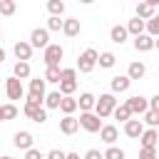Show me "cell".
<instances>
[{"label": "cell", "mask_w": 159, "mask_h": 159, "mask_svg": "<svg viewBox=\"0 0 159 159\" xmlns=\"http://www.w3.org/2000/svg\"><path fill=\"white\" fill-rule=\"evenodd\" d=\"M30 45H32V50H35V47L47 50V47H50V30H47V27H35V30L30 32Z\"/></svg>", "instance_id": "4"}, {"label": "cell", "mask_w": 159, "mask_h": 159, "mask_svg": "<svg viewBox=\"0 0 159 159\" xmlns=\"http://www.w3.org/2000/svg\"><path fill=\"white\" fill-rule=\"evenodd\" d=\"M124 104L129 107L132 117H134V114H147V112H149V99H147V97H142V94H132Z\"/></svg>", "instance_id": "6"}, {"label": "cell", "mask_w": 159, "mask_h": 159, "mask_svg": "<svg viewBox=\"0 0 159 159\" xmlns=\"http://www.w3.org/2000/svg\"><path fill=\"white\" fill-rule=\"evenodd\" d=\"M12 77H17V80H27V77H30V62H15V67H12Z\"/></svg>", "instance_id": "24"}, {"label": "cell", "mask_w": 159, "mask_h": 159, "mask_svg": "<svg viewBox=\"0 0 159 159\" xmlns=\"http://www.w3.org/2000/svg\"><path fill=\"white\" fill-rule=\"evenodd\" d=\"M139 139H142V149H157V144H159V132H157V129H144V134H142Z\"/></svg>", "instance_id": "13"}, {"label": "cell", "mask_w": 159, "mask_h": 159, "mask_svg": "<svg viewBox=\"0 0 159 159\" xmlns=\"http://www.w3.org/2000/svg\"><path fill=\"white\" fill-rule=\"evenodd\" d=\"M114 62H117V57L112 55V52H99V67H104V70H109V67H114Z\"/></svg>", "instance_id": "30"}, {"label": "cell", "mask_w": 159, "mask_h": 159, "mask_svg": "<svg viewBox=\"0 0 159 159\" xmlns=\"http://www.w3.org/2000/svg\"><path fill=\"white\" fill-rule=\"evenodd\" d=\"M139 159H157V149H139Z\"/></svg>", "instance_id": "39"}, {"label": "cell", "mask_w": 159, "mask_h": 159, "mask_svg": "<svg viewBox=\"0 0 159 159\" xmlns=\"http://www.w3.org/2000/svg\"><path fill=\"white\" fill-rule=\"evenodd\" d=\"M114 119H119V122H129L132 119V112H129V107L127 104H117V109H114Z\"/></svg>", "instance_id": "28"}, {"label": "cell", "mask_w": 159, "mask_h": 159, "mask_svg": "<svg viewBox=\"0 0 159 159\" xmlns=\"http://www.w3.org/2000/svg\"><path fill=\"white\" fill-rule=\"evenodd\" d=\"M12 52H15L17 62H27V60L32 57V45H30V42H25V40H20V42H15Z\"/></svg>", "instance_id": "9"}, {"label": "cell", "mask_w": 159, "mask_h": 159, "mask_svg": "<svg viewBox=\"0 0 159 159\" xmlns=\"http://www.w3.org/2000/svg\"><path fill=\"white\" fill-rule=\"evenodd\" d=\"M99 62V52L94 50V47H87L80 57H77V70L82 72V75H87V72H92L94 70V65Z\"/></svg>", "instance_id": "2"}, {"label": "cell", "mask_w": 159, "mask_h": 159, "mask_svg": "<svg viewBox=\"0 0 159 159\" xmlns=\"http://www.w3.org/2000/svg\"><path fill=\"white\" fill-rule=\"evenodd\" d=\"M62 27H65V20L50 15V20H47V30H50V32H57V30H62Z\"/></svg>", "instance_id": "35"}, {"label": "cell", "mask_w": 159, "mask_h": 159, "mask_svg": "<svg viewBox=\"0 0 159 159\" xmlns=\"http://www.w3.org/2000/svg\"><path fill=\"white\" fill-rule=\"evenodd\" d=\"M80 30H82V27H80V20H77V17H70V20H65V27H62V32H65L67 37H77V35H80Z\"/></svg>", "instance_id": "22"}, {"label": "cell", "mask_w": 159, "mask_h": 159, "mask_svg": "<svg viewBox=\"0 0 159 159\" xmlns=\"http://www.w3.org/2000/svg\"><path fill=\"white\" fill-rule=\"evenodd\" d=\"M114 109H117V99H114V94H112V92L99 94V99H97V104H94V114H97L99 119H104V117L114 114Z\"/></svg>", "instance_id": "1"}, {"label": "cell", "mask_w": 159, "mask_h": 159, "mask_svg": "<svg viewBox=\"0 0 159 159\" xmlns=\"http://www.w3.org/2000/svg\"><path fill=\"white\" fill-rule=\"evenodd\" d=\"M17 117V107L10 102V104H0V122H10Z\"/></svg>", "instance_id": "23"}, {"label": "cell", "mask_w": 159, "mask_h": 159, "mask_svg": "<svg viewBox=\"0 0 159 159\" xmlns=\"http://www.w3.org/2000/svg\"><path fill=\"white\" fill-rule=\"evenodd\" d=\"M25 159H45V154H42L40 149H35V147H32V149H27V152H25Z\"/></svg>", "instance_id": "37"}, {"label": "cell", "mask_w": 159, "mask_h": 159, "mask_svg": "<svg viewBox=\"0 0 159 159\" xmlns=\"http://www.w3.org/2000/svg\"><path fill=\"white\" fill-rule=\"evenodd\" d=\"M60 102H62L60 89H57V92H50V94L45 97V107H47V109H60Z\"/></svg>", "instance_id": "27"}, {"label": "cell", "mask_w": 159, "mask_h": 159, "mask_svg": "<svg viewBox=\"0 0 159 159\" xmlns=\"http://www.w3.org/2000/svg\"><path fill=\"white\" fill-rule=\"evenodd\" d=\"M47 10H50L52 17H60V15L65 12V2H62V0H50V2H47Z\"/></svg>", "instance_id": "29"}, {"label": "cell", "mask_w": 159, "mask_h": 159, "mask_svg": "<svg viewBox=\"0 0 159 159\" xmlns=\"http://www.w3.org/2000/svg\"><path fill=\"white\" fill-rule=\"evenodd\" d=\"M75 89H77V80H62L60 82V94L62 97H72Z\"/></svg>", "instance_id": "26"}, {"label": "cell", "mask_w": 159, "mask_h": 159, "mask_svg": "<svg viewBox=\"0 0 159 159\" xmlns=\"http://www.w3.org/2000/svg\"><path fill=\"white\" fill-rule=\"evenodd\" d=\"M129 84H132V80H129L127 75H114V77H112V82H109V87H112V94L127 92V89H129Z\"/></svg>", "instance_id": "10"}, {"label": "cell", "mask_w": 159, "mask_h": 159, "mask_svg": "<svg viewBox=\"0 0 159 159\" xmlns=\"http://www.w3.org/2000/svg\"><path fill=\"white\" fill-rule=\"evenodd\" d=\"M32 142H35V139H32V134H30V132H25V129H22V132H15V137H12V144H15L17 149H25V152H27V149H32Z\"/></svg>", "instance_id": "11"}, {"label": "cell", "mask_w": 159, "mask_h": 159, "mask_svg": "<svg viewBox=\"0 0 159 159\" xmlns=\"http://www.w3.org/2000/svg\"><path fill=\"white\" fill-rule=\"evenodd\" d=\"M157 5H159V0H147V2H139L137 5V17L139 20H152L154 15H157Z\"/></svg>", "instance_id": "7"}, {"label": "cell", "mask_w": 159, "mask_h": 159, "mask_svg": "<svg viewBox=\"0 0 159 159\" xmlns=\"http://www.w3.org/2000/svg\"><path fill=\"white\" fill-rule=\"evenodd\" d=\"M144 30H147V22H144V20H139V17H132V20L127 22V32H129V35H134V37L144 35Z\"/></svg>", "instance_id": "19"}, {"label": "cell", "mask_w": 159, "mask_h": 159, "mask_svg": "<svg viewBox=\"0 0 159 159\" xmlns=\"http://www.w3.org/2000/svg\"><path fill=\"white\" fill-rule=\"evenodd\" d=\"M5 92H7L10 99H22L25 87H22V82H20L17 77H10V80H5Z\"/></svg>", "instance_id": "8"}, {"label": "cell", "mask_w": 159, "mask_h": 159, "mask_svg": "<svg viewBox=\"0 0 159 159\" xmlns=\"http://www.w3.org/2000/svg\"><path fill=\"white\" fill-rule=\"evenodd\" d=\"M80 127H82L84 132L94 134V132H99L104 124H102V119H99L94 112H82V114H80Z\"/></svg>", "instance_id": "3"}, {"label": "cell", "mask_w": 159, "mask_h": 159, "mask_svg": "<svg viewBox=\"0 0 159 159\" xmlns=\"http://www.w3.org/2000/svg\"><path fill=\"white\" fill-rule=\"evenodd\" d=\"M149 109H154V112H159V94H154V97L149 99Z\"/></svg>", "instance_id": "41"}, {"label": "cell", "mask_w": 159, "mask_h": 159, "mask_svg": "<svg viewBox=\"0 0 159 159\" xmlns=\"http://www.w3.org/2000/svg\"><path fill=\"white\" fill-rule=\"evenodd\" d=\"M2 60H5V50L0 47V65H2Z\"/></svg>", "instance_id": "43"}, {"label": "cell", "mask_w": 159, "mask_h": 159, "mask_svg": "<svg viewBox=\"0 0 159 159\" xmlns=\"http://www.w3.org/2000/svg\"><path fill=\"white\" fill-rule=\"evenodd\" d=\"M84 159H104V152H99V149H89V152L84 154Z\"/></svg>", "instance_id": "40"}, {"label": "cell", "mask_w": 159, "mask_h": 159, "mask_svg": "<svg viewBox=\"0 0 159 159\" xmlns=\"http://www.w3.org/2000/svg\"><path fill=\"white\" fill-rule=\"evenodd\" d=\"M27 94L45 99V97H47V94H45V77H35V80H30V92H27Z\"/></svg>", "instance_id": "17"}, {"label": "cell", "mask_w": 159, "mask_h": 159, "mask_svg": "<svg viewBox=\"0 0 159 159\" xmlns=\"http://www.w3.org/2000/svg\"><path fill=\"white\" fill-rule=\"evenodd\" d=\"M60 77H62V70H60V67H47V70H45V82L60 84Z\"/></svg>", "instance_id": "31"}, {"label": "cell", "mask_w": 159, "mask_h": 159, "mask_svg": "<svg viewBox=\"0 0 159 159\" xmlns=\"http://www.w3.org/2000/svg\"><path fill=\"white\" fill-rule=\"evenodd\" d=\"M15 0H0V15H12L15 12Z\"/></svg>", "instance_id": "34"}, {"label": "cell", "mask_w": 159, "mask_h": 159, "mask_svg": "<svg viewBox=\"0 0 159 159\" xmlns=\"http://www.w3.org/2000/svg\"><path fill=\"white\" fill-rule=\"evenodd\" d=\"M77 129H80V119H75V117L60 119V132H62V134H75Z\"/></svg>", "instance_id": "20"}, {"label": "cell", "mask_w": 159, "mask_h": 159, "mask_svg": "<svg viewBox=\"0 0 159 159\" xmlns=\"http://www.w3.org/2000/svg\"><path fill=\"white\" fill-rule=\"evenodd\" d=\"M12 159H15V157H12Z\"/></svg>", "instance_id": "47"}, {"label": "cell", "mask_w": 159, "mask_h": 159, "mask_svg": "<svg viewBox=\"0 0 159 159\" xmlns=\"http://www.w3.org/2000/svg\"><path fill=\"white\" fill-rule=\"evenodd\" d=\"M154 47H157V50H159V37H157V40H154Z\"/></svg>", "instance_id": "44"}, {"label": "cell", "mask_w": 159, "mask_h": 159, "mask_svg": "<svg viewBox=\"0 0 159 159\" xmlns=\"http://www.w3.org/2000/svg\"><path fill=\"white\" fill-rule=\"evenodd\" d=\"M94 104H97V97H94V94H89V92H82V94H80V99H77V107H80L82 112H92V109H94Z\"/></svg>", "instance_id": "18"}, {"label": "cell", "mask_w": 159, "mask_h": 159, "mask_svg": "<svg viewBox=\"0 0 159 159\" xmlns=\"http://www.w3.org/2000/svg\"><path fill=\"white\" fill-rule=\"evenodd\" d=\"M45 159H67V154H65L62 149H52V152H47Z\"/></svg>", "instance_id": "38"}, {"label": "cell", "mask_w": 159, "mask_h": 159, "mask_svg": "<svg viewBox=\"0 0 159 159\" xmlns=\"http://www.w3.org/2000/svg\"><path fill=\"white\" fill-rule=\"evenodd\" d=\"M144 122L149 124V129H157V127H159V112H154V109H149V112L144 114Z\"/></svg>", "instance_id": "33"}, {"label": "cell", "mask_w": 159, "mask_h": 159, "mask_svg": "<svg viewBox=\"0 0 159 159\" xmlns=\"http://www.w3.org/2000/svg\"><path fill=\"white\" fill-rule=\"evenodd\" d=\"M67 159H80V154H77V152H70V154H67Z\"/></svg>", "instance_id": "42"}, {"label": "cell", "mask_w": 159, "mask_h": 159, "mask_svg": "<svg viewBox=\"0 0 159 159\" xmlns=\"http://www.w3.org/2000/svg\"><path fill=\"white\" fill-rule=\"evenodd\" d=\"M144 75H147V65L144 62H139V60L129 62V67H127V77L129 80H142Z\"/></svg>", "instance_id": "15"}, {"label": "cell", "mask_w": 159, "mask_h": 159, "mask_svg": "<svg viewBox=\"0 0 159 159\" xmlns=\"http://www.w3.org/2000/svg\"><path fill=\"white\" fill-rule=\"evenodd\" d=\"M124 134L132 137V139H139V137L144 134V124H142V119H129V122L124 124Z\"/></svg>", "instance_id": "12"}, {"label": "cell", "mask_w": 159, "mask_h": 159, "mask_svg": "<svg viewBox=\"0 0 159 159\" xmlns=\"http://www.w3.org/2000/svg\"><path fill=\"white\" fill-rule=\"evenodd\" d=\"M127 35H129V32H127V27H124V25H114V27L109 30V37H112V42H114V45L127 42Z\"/></svg>", "instance_id": "21"}, {"label": "cell", "mask_w": 159, "mask_h": 159, "mask_svg": "<svg viewBox=\"0 0 159 159\" xmlns=\"http://www.w3.org/2000/svg\"><path fill=\"white\" fill-rule=\"evenodd\" d=\"M0 35H2V30H0Z\"/></svg>", "instance_id": "46"}, {"label": "cell", "mask_w": 159, "mask_h": 159, "mask_svg": "<svg viewBox=\"0 0 159 159\" xmlns=\"http://www.w3.org/2000/svg\"><path fill=\"white\" fill-rule=\"evenodd\" d=\"M117 137H119V132H117V127H114V124H104V127L99 129V139H102L104 144H109V147L117 142Z\"/></svg>", "instance_id": "16"}, {"label": "cell", "mask_w": 159, "mask_h": 159, "mask_svg": "<svg viewBox=\"0 0 159 159\" xmlns=\"http://www.w3.org/2000/svg\"><path fill=\"white\" fill-rule=\"evenodd\" d=\"M62 55H65V50H62V45H57V42H50V47L45 50V65L47 67H60V60H62Z\"/></svg>", "instance_id": "5"}, {"label": "cell", "mask_w": 159, "mask_h": 159, "mask_svg": "<svg viewBox=\"0 0 159 159\" xmlns=\"http://www.w3.org/2000/svg\"><path fill=\"white\" fill-rule=\"evenodd\" d=\"M60 109L65 112V117H72V112L77 109V99H75V97H62V102H60Z\"/></svg>", "instance_id": "25"}, {"label": "cell", "mask_w": 159, "mask_h": 159, "mask_svg": "<svg viewBox=\"0 0 159 159\" xmlns=\"http://www.w3.org/2000/svg\"><path fill=\"white\" fill-rule=\"evenodd\" d=\"M0 159H12V157H0Z\"/></svg>", "instance_id": "45"}, {"label": "cell", "mask_w": 159, "mask_h": 159, "mask_svg": "<svg viewBox=\"0 0 159 159\" xmlns=\"http://www.w3.org/2000/svg\"><path fill=\"white\" fill-rule=\"evenodd\" d=\"M147 35H152L154 40L159 37V12H157L152 20H147Z\"/></svg>", "instance_id": "32"}, {"label": "cell", "mask_w": 159, "mask_h": 159, "mask_svg": "<svg viewBox=\"0 0 159 159\" xmlns=\"http://www.w3.org/2000/svg\"><path fill=\"white\" fill-rule=\"evenodd\" d=\"M104 159H124V152H122L119 147H109V149L104 152Z\"/></svg>", "instance_id": "36"}, {"label": "cell", "mask_w": 159, "mask_h": 159, "mask_svg": "<svg viewBox=\"0 0 159 159\" xmlns=\"http://www.w3.org/2000/svg\"><path fill=\"white\" fill-rule=\"evenodd\" d=\"M134 50L137 52H149V50H154V37L152 35H139V37H134Z\"/></svg>", "instance_id": "14"}]
</instances>
